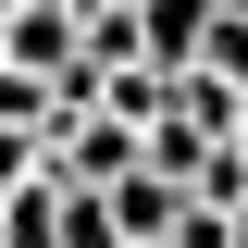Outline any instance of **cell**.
I'll return each mask as SVG.
<instances>
[{
    "label": "cell",
    "mask_w": 248,
    "mask_h": 248,
    "mask_svg": "<svg viewBox=\"0 0 248 248\" xmlns=\"http://www.w3.org/2000/svg\"><path fill=\"white\" fill-rule=\"evenodd\" d=\"M137 248H174V236H137Z\"/></svg>",
    "instance_id": "cell-9"
},
{
    "label": "cell",
    "mask_w": 248,
    "mask_h": 248,
    "mask_svg": "<svg viewBox=\"0 0 248 248\" xmlns=\"http://www.w3.org/2000/svg\"><path fill=\"white\" fill-rule=\"evenodd\" d=\"M199 62L248 87V0H223V13H211V37H199Z\"/></svg>",
    "instance_id": "cell-7"
},
{
    "label": "cell",
    "mask_w": 248,
    "mask_h": 248,
    "mask_svg": "<svg viewBox=\"0 0 248 248\" xmlns=\"http://www.w3.org/2000/svg\"><path fill=\"white\" fill-rule=\"evenodd\" d=\"M0 13H25V0H0Z\"/></svg>",
    "instance_id": "cell-10"
},
{
    "label": "cell",
    "mask_w": 248,
    "mask_h": 248,
    "mask_svg": "<svg viewBox=\"0 0 248 248\" xmlns=\"http://www.w3.org/2000/svg\"><path fill=\"white\" fill-rule=\"evenodd\" d=\"M236 248H248V199H236Z\"/></svg>",
    "instance_id": "cell-8"
},
{
    "label": "cell",
    "mask_w": 248,
    "mask_h": 248,
    "mask_svg": "<svg viewBox=\"0 0 248 248\" xmlns=\"http://www.w3.org/2000/svg\"><path fill=\"white\" fill-rule=\"evenodd\" d=\"M236 137H248V124H236Z\"/></svg>",
    "instance_id": "cell-11"
},
{
    "label": "cell",
    "mask_w": 248,
    "mask_h": 248,
    "mask_svg": "<svg viewBox=\"0 0 248 248\" xmlns=\"http://www.w3.org/2000/svg\"><path fill=\"white\" fill-rule=\"evenodd\" d=\"M50 75H25V62H0V124H37V137H50Z\"/></svg>",
    "instance_id": "cell-6"
},
{
    "label": "cell",
    "mask_w": 248,
    "mask_h": 248,
    "mask_svg": "<svg viewBox=\"0 0 248 248\" xmlns=\"http://www.w3.org/2000/svg\"><path fill=\"white\" fill-rule=\"evenodd\" d=\"M149 161H161L174 186H199V161H211V137H199L186 112H161V124H149Z\"/></svg>",
    "instance_id": "cell-5"
},
{
    "label": "cell",
    "mask_w": 248,
    "mask_h": 248,
    "mask_svg": "<svg viewBox=\"0 0 248 248\" xmlns=\"http://www.w3.org/2000/svg\"><path fill=\"white\" fill-rule=\"evenodd\" d=\"M211 13H223V0H137V50H149L161 75H186L199 37H211Z\"/></svg>",
    "instance_id": "cell-1"
},
{
    "label": "cell",
    "mask_w": 248,
    "mask_h": 248,
    "mask_svg": "<svg viewBox=\"0 0 248 248\" xmlns=\"http://www.w3.org/2000/svg\"><path fill=\"white\" fill-rule=\"evenodd\" d=\"M174 211H186V186L161 174V161H137V174H112V223H124V248H137V236H174Z\"/></svg>",
    "instance_id": "cell-2"
},
{
    "label": "cell",
    "mask_w": 248,
    "mask_h": 248,
    "mask_svg": "<svg viewBox=\"0 0 248 248\" xmlns=\"http://www.w3.org/2000/svg\"><path fill=\"white\" fill-rule=\"evenodd\" d=\"M62 248H124V223H112V186H62Z\"/></svg>",
    "instance_id": "cell-4"
},
{
    "label": "cell",
    "mask_w": 248,
    "mask_h": 248,
    "mask_svg": "<svg viewBox=\"0 0 248 248\" xmlns=\"http://www.w3.org/2000/svg\"><path fill=\"white\" fill-rule=\"evenodd\" d=\"M0 223H13V248H62V174L0 186Z\"/></svg>",
    "instance_id": "cell-3"
}]
</instances>
